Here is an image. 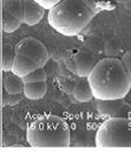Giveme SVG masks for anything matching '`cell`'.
I'll return each mask as SVG.
<instances>
[{"label": "cell", "mask_w": 131, "mask_h": 152, "mask_svg": "<svg viewBox=\"0 0 131 152\" xmlns=\"http://www.w3.org/2000/svg\"><path fill=\"white\" fill-rule=\"evenodd\" d=\"M38 67H39L38 64L34 60H32L31 58H27L25 56L17 54L15 60H14V64H13V67H12V72L14 75H17V76L24 78V77H26L27 75L32 73Z\"/></svg>", "instance_id": "cell-8"}, {"label": "cell", "mask_w": 131, "mask_h": 152, "mask_svg": "<svg viewBox=\"0 0 131 152\" xmlns=\"http://www.w3.org/2000/svg\"><path fill=\"white\" fill-rule=\"evenodd\" d=\"M2 106H6V105H10V93L2 87V102H1Z\"/></svg>", "instance_id": "cell-26"}, {"label": "cell", "mask_w": 131, "mask_h": 152, "mask_svg": "<svg viewBox=\"0 0 131 152\" xmlns=\"http://www.w3.org/2000/svg\"><path fill=\"white\" fill-rule=\"evenodd\" d=\"M124 102V99H97V111L102 117H115Z\"/></svg>", "instance_id": "cell-9"}, {"label": "cell", "mask_w": 131, "mask_h": 152, "mask_svg": "<svg viewBox=\"0 0 131 152\" xmlns=\"http://www.w3.org/2000/svg\"><path fill=\"white\" fill-rule=\"evenodd\" d=\"M15 57H17L15 46H12L11 44L5 42L2 45V58H1V70H2V72L12 71Z\"/></svg>", "instance_id": "cell-13"}, {"label": "cell", "mask_w": 131, "mask_h": 152, "mask_svg": "<svg viewBox=\"0 0 131 152\" xmlns=\"http://www.w3.org/2000/svg\"><path fill=\"white\" fill-rule=\"evenodd\" d=\"M64 65L66 70L76 76V61H75V48H69L65 51L64 58H63Z\"/></svg>", "instance_id": "cell-16"}, {"label": "cell", "mask_w": 131, "mask_h": 152, "mask_svg": "<svg viewBox=\"0 0 131 152\" xmlns=\"http://www.w3.org/2000/svg\"><path fill=\"white\" fill-rule=\"evenodd\" d=\"M25 94L24 93H14V94H10V106H15L18 103L21 102L23 97Z\"/></svg>", "instance_id": "cell-25"}, {"label": "cell", "mask_w": 131, "mask_h": 152, "mask_svg": "<svg viewBox=\"0 0 131 152\" xmlns=\"http://www.w3.org/2000/svg\"><path fill=\"white\" fill-rule=\"evenodd\" d=\"M2 21H1V27H2V31L4 32H7V33H12L14 31H17L20 25L23 24V21L17 18L15 15H13L12 13H10L8 11L4 10L2 8V17H1Z\"/></svg>", "instance_id": "cell-14"}, {"label": "cell", "mask_w": 131, "mask_h": 152, "mask_svg": "<svg viewBox=\"0 0 131 152\" xmlns=\"http://www.w3.org/2000/svg\"><path fill=\"white\" fill-rule=\"evenodd\" d=\"M121 60H122V63H123V65H124V67H125V70L128 72V76H129V79H130V83H131V51L127 52L122 57Z\"/></svg>", "instance_id": "cell-23"}, {"label": "cell", "mask_w": 131, "mask_h": 152, "mask_svg": "<svg viewBox=\"0 0 131 152\" xmlns=\"http://www.w3.org/2000/svg\"><path fill=\"white\" fill-rule=\"evenodd\" d=\"M34 1H37L38 4H40L45 10H51L53 6H56L61 0H34Z\"/></svg>", "instance_id": "cell-24"}, {"label": "cell", "mask_w": 131, "mask_h": 152, "mask_svg": "<svg viewBox=\"0 0 131 152\" xmlns=\"http://www.w3.org/2000/svg\"><path fill=\"white\" fill-rule=\"evenodd\" d=\"M96 13L83 0H61L48 10V24L57 32L73 37L79 34L91 23Z\"/></svg>", "instance_id": "cell-2"}, {"label": "cell", "mask_w": 131, "mask_h": 152, "mask_svg": "<svg viewBox=\"0 0 131 152\" xmlns=\"http://www.w3.org/2000/svg\"><path fill=\"white\" fill-rule=\"evenodd\" d=\"M94 143L99 148H131V118L111 117L103 121Z\"/></svg>", "instance_id": "cell-4"}, {"label": "cell", "mask_w": 131, "mask_h": 152, "mask_svg": "<svg viewBox=\"0 0 131 152\" xmlns=\"http://www.w3.org/2000/svg\"><path fill=\"white\" fill-rule=\"evenodd\" d=\"M47 79L46 72L44 70V67H38L37 70H34L32 73L27 75L26 77L23 78V80L25 83H33V81H45Z\"/></svg>", "instance_id": "cell-17"}, {"label": "cell", "mask_w": 131, "mask_h": 152, "mask_svg": "<svg viewBox=\"0 0 131 152\" xmlns=\"http://www.w3.org/2000/svg\"><path fill=\"white\" fill-rule=\"evenodd\" d=\"M15 52L17 54L31 58L38 64L39 67H44L50 59V54L46 46L40 40L33 37H26L21 39L15 45Z\"/></svg>", "instance_id": "cell-5"}, {"label": "cell", "mask_w": 131, "mask_h": 152, "mask_svg": "<svg viewBox=\"0 0 131 152\" xmlns=\"http://www.w3.org/2000/svg\"><path fill=\"white\" fill-rule=\"evenodd\" d=\"M97 41H99V38H96V37L90 38L86 44V47L98 54L99 52H103V45H97Z\"/></svg>", "instance_id": "cell-21"}, {"label": "cell", "mask_w": 131, "mask_h": 152, "mask_svg": "<svg viewBox=\"0 0 131 152\" xmlns=\"http://www.w3.org/2000/svg\"><path fill=\"white\" fill-rule=\"evenodd\" d=\"M77 79V78H76ZM76 79L73 80L72 78L70 77H64L60 81V85H61V88L70 96H73V90H75V85H76Z\"/></svg>", "instance_id": "cell-18"}, {"label": "cell", "mask_w": 131, "mask_h": 152, "mask_svg": "<svg viewBox=\"0 0 131 152\" xmlns=\"http://www.w3.org/2000/svg\"><path fill=\"white\" fill-rule=\"evenodd\" d=\"M100 59L97 53L87 47L75 48V61H76V76L89 77L93 67Z\"/></svg>", "instance_id": "cell-6"}, {"label": "cell", "mask_w": 131, "mask_h": 152, "mask_svg": "<svg viewBox=\"0 0 131 152\" xmlns=\"http://www.w3.org/2000/svg\"><path fill=\"white\" fill-rule=\"evenodd\" d=\"M73 96H75V99L78 100V102H81V103L90 102L93 98L92 88L90 86V83H89L87 77H78L76 79Z\"/></svg>", "instance_id": "cell-10"}, {"label": "cell", "mask_w": 131, "mask_h": 152, "mask_svg": "<svg viewBox=\"0 0 131 152\" xmlns=\"http://www.w3.org/2000/svg\"><path fill=\"white\" fill-rule=\"evenodd\" d=\"M70 126L54 114H43L33 119L26 131V140L32 148H67Z\"/></svg>", "instance_id": "cell-3"}, {"label": "cell", "mask_w": 131, "mask_h": 152, "mask_svg": "<svg viewBox=\"0 0 131 152\" xmlns=\"http://www.w3.org/2000/svg\"><path fill=\"white\" fill-rule=\"evenodd\" d=\"M115 117H119V118H131V104L124 102L123 106L121 107V110L117 112Z\"/></svg>", "instance_id": "cell-22"}, {"label": "cell", "mask_w": 131, "mask_h": 152, "mask_svg": "<svg viewBox=\"0 0 131 152\" xmlns=\"http://www.w3.org/2000/svg\"><path fill=\"white\" fill-rule=\"evenodd\" d=\"M83 1L94 13H98L99 11H102L106 2V0H83Z\"/></svg>", "instance_id": "cell-19"}, {"label": "cell", "mask_w": 131, "mask_h": 152, "mask_svg": "<svg viewBox=\"0 0 131 152\" xmlns=\"http://www.w3.org/2000/svg\"><path fill=\"white\" fill-rule=\"evenodd\" d=\"M1 8L8 11L24 23V1L23 0H2Z\"/></svg>", "instance_id": "cell-15"}, {"label": "cell", "mask_w": 131, "mask_h": 152, "mask_svg": "<svg viewBox=\"0 0 131 152\" xmlns=\"http://www.w3.org/2000/svg\"><path fill=\"white\" fill-rule=\"evenodd\" d=\"M119 51H121V45H118L116 47L112 46V39L105 44V53H106L108 57H113L115 58L119 53Z\"/></svg>", "instance_id": "cell-20"}, {"label": "cell", "mask_w": 131, "mask_h": 152, "mask_svg": "<svg viewBox=\"0 0 131 152\" xmlns=\"http://www.w3.org/2000/svg\"><path fill=\"white\" fill-rule=\"evenodd\" d=\"M24 85H25V81L23 80L21 77L14 75L12 71L4 72V76H2V87L10 94L24 93Z\"/></svg>", "instance_id": "cell-11"}, {"label": "cell", "mask_w": 131, "mask_h": 152, "mask_svg": "<svg viewBox=\"0 0 131 152\" xmlns=\"http://www.w3.org/2000/svg\"><path fill=\"white\" fill-rule=\"evenodd\" d=\"M47 92V84L45 81H33V83H25L24 85V94L26 98L31 100L42 99L46 96Z\"/></svg>", "instance_id": "cell-12"}, {"label": "cell", "mask_w": 131, "mask_h": 152, "mask_svg": "<svg viewBox=\"0 0 131 152\" xmlns=\"http://www.w3.org/2000/svg\"><path fill=\"white\" fill-rule=\"evenodd\" d=\"M96 99H124L131 88L128 72L121 59H100L87 77Z\"/></svg>", "instance_id": "cell-1"}, {"label": "cell", "mask_w": 131, "mask_h": 152, "mask_svg": "<svg viewBox=\"0 0 131 152\" xmlns=\"http://www.w3.org/2000/svg\"><path fill=\"white\" fill-rule=\"evenodd\" d=\"M24 1V23L29 26L37 25L45 14V8L34 0H23Z\"/></svg>", "instance_id": "cell-7"}]
</instances>
